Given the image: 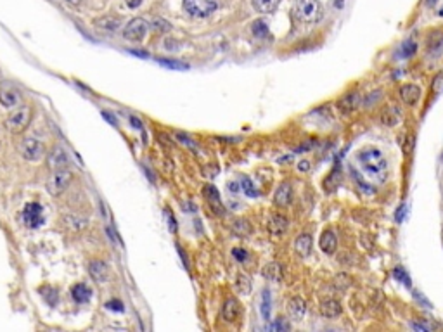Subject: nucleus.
Wrapping results in <instances>:
<instances>
[{"mask_svg": "<svg viewBox=\"0 0 443 332\" xmlns=\"http://www.w3.org/2000/svg\"><path fill=\"white\" fill-rule=\"evenodd\" d=\"M71 296L76 303L83 305V303H87L88 299L92 298V291L85 286V284H76V286H73V289H71Z\"/></svg>", "mask_w": 443, "mask_h": 332, "instance_id": "obj_24", "label": "nucleus"}, {"mask_svg": "<svg viewBox=\"0 0 443 332\" xmlns=\"http://www.w3.org/2000/svg\"><path fill=\"white\" fill-rule=\"evenodd\" d=\"M241 315V305L236 298H228L225 299L222 306V319L225 322H234L237 320V317Z\"/></svg>", "mask_w": 443, "mask_h": 332, "instance_id": "obj_13", "label": "nucleus"}, {"mask_svg": "<svg viewBox=\"0 0 443 332\" xmlns=\"http://www.w3.org/2000/svg\"><path fill=\"white\" fill-rule=\"evenodd\" d=\"M381 121L386 125V126H393L398 123V113H396L395 109H388V107H384L383 113H381Z\"/></svg>", "mask_w": 443, "mask_h": 332, "instance_id": "obj_29", "label": "nucleus"}, {"mask_svg": "<svg viewBox=\"0 0 443 332\" xmlns=\"http://www.w3.org/2000/svg\"><path fill=\"white\" fill-rule=\"evenodd\" d=\"M312 236L310 233H301V236L296 237L295 241V251L298 256H301V258H306V256L312 252Z\"/></svg>", "mask_w": 443, "mask_h": 332, "instance_id": "obj_17", "label": "nucleus"}, {"mask_svg": "<svg viewBox=\"0 0 443 332\" xmlns=\"http://www.w3.org/2000/svg\"><path fill=\"white\" fill-rule=\"evenodd\" d=\"M166 217H168V220H170V228H171V230H175V228H177V223H175V218H174V217H171V214H170V213H168V211H166Z\"/></svg>", "mask_w": 443, "mask_h": 332, "instance_id": "obj_45", "label": "nucleus"}, {"mask_svg": "<svg viewBox=\"0 0 443 332\" xmlns=\"http://www.w3.org/2000/svg\"><path fill=\"white\" fill-rule=\"evenodd\" d=\"M334 284L338 286L339 289H346L350 284H352V280H350V275H344V274H339L338 277H336Z\"/></svg>", "mask_w": 443, "mask_h": 332, "instance_id": "obj_34", "label": "nucleus"}, {"mask_svg": "<svg viewBox=\"0 0 443 332\" xmlns=\"http://www.w3.org/2000/svg\"><path fill=\"white\" fill-rule=\"evenodd\" d=\"M88 272H90V277L95 280V282H106L108 280V266H106L104 261H92L90 266H88Z\"/></svg>", "mask_w": 443, "mask_h": 332, "instance_id": "obj_18", "label": "nucleus"}, {"mask_svg": "<svg viewBox=\"0 0 443 332\" xmlns=\"http://www.w3.org/2000/svg\"><path fill=\"white\" fill-rule=\"evenodd\" d=\"M298 170H300V171H309L310 170V161H300Z\"/></svg>", "mask_w": 443, "mask_h": 332, "instance_id": "obj_44", "label": "nucleus"}, {"mask_svg": "<svg viewBox=\"0 0 443 332\" xmlns=\"http://www.w3.org/2000/svg\"><path fill=\"white\" fill-rule=\"evenodd\" d=\"M95 26L106 31H116L121 26V19L116 16H104V17L95 19Z\"/></svg>", "mask_w": 443, "mask_h": 332, "instance_id": "obj_22", "label": "nucleus"}, {"mask_svg": "<svg viewBox=\"0 0 443 332\" xmlns=\"http://www.w3.org/2000/svg\"><path fill=\"white\" fill-rule=\"evenodd\" d=\"M232 232H234L237 237H248V236H251L249 222H248V220H244V218L236 220L234 225H232Z\"/></svg>", "mask_w": 443, "mask_h": 332, "instance_id": "obj_26", "label": "nucleus"}, {"mask_svg": "<svg viewBox=\"0 0 443 332\" xmlns=\"http://www.w3.org/2000/svg\"><path fill=\"white\" fill-rule=\"evenodd\" d=\"M128 52H130V54H135L137 57H147V55H149L147 52H139V50H128Z\"/></svg>", "mask_w": 443, "mask_h": 332, "instance_id": "obj_46", "label": "nucleus"}, {"mask_svg": "<svg viewBox=\"0 0 443 332\" xmlns=\"http://www.w3.org/2000/svg\"><path fill=\"white\" fill-rule=\"evenodd\" d=\"M320 313L325 317V319H336L343 313V306L338 299L334 298H325L322 303H320Z\"/></svg>", "mask_w": 443, "mask_h": 332, "instance_id": "obj_12", "label": "nucleus"}, {"mask_svg": "<svg viewBox=\"0 0 443 332\" xmlns=\"http://www.w3.org/2000/svg\"><path fill=\"white\" fill-rule=\"evenodd\" d=\"M357 160L362 165L363 171H367L371 177H377V179H381V182H383L386 170H388V161H386L384 154L379 149L374 147L363 149V151L358 152Z\"/></svg>", "mask_w": 443, "mask_h": 332, "instance_id": "obj_1", "label": "nucleus"}, {"mask_svg": "<svg viewBox=\"0 0 443 332\" xmlns=\"http://www.w3.org/2000/svg\"><path fill=\"white\" fill-rule=\"evenodd\" d=\"M66 2H69V4H74V6H76V4H80L82 0H66Z\"/></svg>", "mask_w": 443, "mask_h": 332, "instance_id": "obj_49", "label": "nucleus"}, {"mask_svg": "<svg viewBox=\"0 0 443 332\" xmlns=\"http://www.w3.org/2000/svg\"><path fill=\"white\" fill-rule=\"evenodd\" d=\"M141 2H142V0H128V6H130V7H137Z\"/></svg>", "mask_w": 443, "mask_h": 332, "instance_id": "obj_48", "label": "nucleus"}, {"mask_svg": "<svg viewBox=\"0 0 443 332\" xmlns=\"http://www.w3.org/2000/svg\"><path fill=\"white\" fill-rule=\"evenodd\" d=\"M421 97V88L417 85H412V83H407L400 88V99H402L407 106H414Z\"/></svg>", "mask_w": 443, "mask_h": 332, "instance_id": "obj_16", "label": "nucleus"}, {"mask_svg": "<svg viewBox=\"0 0 443 332\" xmlns=\"http://www.w3.org/2000/svg\"><path fill=\"white\" fill-rule=\"evenodd\" d=\"M151 26L155 28L156 31H160V33H165V31H170L171 30V25L168 21H165L163 17H156V19H152Z\"/></svg>", "mask_w": 443, "mask_h": 332, "instance_id": "obj_32", "label": "nucleus"}, {"mask_svg": "<svg viewBox=\"0 0 443 332\" xmlns=\"http://www.w3.org/2000/svg\"><path fill=\"white\" fill-rule=\"evenodd\" d=\"M23 223L28 228H38L44 223V208L40 203H28L21 213Z\"/></svg>", "mask_w": 443, "mask_h": 332, "instance_id": "obj_6", "label": "nucleus"}, {"mask_svg": "<svg viewBox=\"0 0 443 332\" xmlns=\"http://www.w3.org/2000/svg\"><path fill=\"white\" fill-rule=\"evenodd\" d=\"M253 33H255L256 36H267V35H268L267 23H263L262 19L255 21V23H253Z\"/></svg>", "mask_w": 443, "mask_h": 332, "instance_id": "obj_33", "label": "nucleus"}, {"mask_svg": "<svg viewBox=\"0 0 443 332\" xmlns=\"http://www.w3.org/2000/svg\"><path fill=\"white\" fill-rule=\"evenodd\" d=\"M232 255H234L239 261H244L246 258H248V252H246L244 249H241V247H236V249L232 251Z\"/></svg>", "mask_w": 443, "mask_h": 332, "instance_id": "obj_41", "label": "nucleus"}, {"mask_svg": "<svg viewBox=\"0 0 443 332\" xmlns=\"http://www.w3.org/2000/svg\"><path fill=\"white\" fill-rule=\"evenodd\" d=\"M204 198H206V201L209 203V206L213 208V211L222 213V201H220V194H218V190L215 189L213 185H206L204 187Z\"/></svg>", "mask_w": 443, "mask_h": 332, "instance_id": "obj_21", "label": "nucleus"}, {"mask_svg": "<svg viewBox=\"0 0 443 332\" xmlns=\"http://www.w3.org/2000/svg\"><path fill=\"white\" fill-rule=\"evenodd\" d=\"M149 30V25L146 19L142 17H133L132 21L127 23V26L123 28V36L130 42H139L146 36Z\"/></svg>", "mask_w": 443, "mask_h": 332, "instance_id": "obj_8", "label": "nucleus"}, {"mask_svg": "<svg viewBox=\"0 0 443 332\" xmlns=\"http://www.w3.org/2000/svg\"><path fill=\"white\" fill-rule=\"evenodd\" d=\"M293 14H295L298 21L306 23V25H314V23L322 19L324 7L319 0H295Z\"/></svg>", "mask_w": 443, "mask_h": 332, "instance_id": "obj_2", "label": "nucleus"}, {"mask_svg": "<svg viewBox=\"0 0 443 332\" xmlns=\"http://www.w3.org/2000/svg\"><path fill=\"white\" fill-rule=\"evenodd\" d=\"M130 123H132V126H133V128H137V130H142V123H141V120H139V118H135V116H130Z\"/></svg>", "mask_w": 443, "mask_h": 332, "instance_id": "obj_43", "label": "nucleus"}, {"mask_svg": "<svg viewBox=\"0 0 443 332\" xmlns=\"http://www.w3.org/2000/svg\"><path fill=\"white\" fill-rule=\"evenodd\" d=\"M263 277L268 279V280H274V282H279V280L282 279V266L276 263V261H272V263L265 265L263 270H262Z\"/></svg>", "mask_w": 443, "mask_h": 332, "instance_id": "obj_23", "label": "nucleus"}, {"mask_svg": "<svg viewBox=\"0 0 443 332\" xmlns=\"http://www.w3.org/2000/svg\"><path fill=\"white\" fill-rule=\"evenodd\" d=\"M291 201H293V187L289 182H282V184L277 187L276 194H274V203H276L279 208H286L291 204Z\"/></svg>", "mask_w": 443, "mask_h": 332, "instance_id": "obj_11", "label": "nucleus"}, {"mask_svg": "<svg viewBox=\"0 0 443 332\" xmlns=\"http://www.w3.org/2000/svg\"><path fill=\"white\" fill-rule=\"evenodd\" d=\"M410 327H412L414 330H422V332L431 330V325H430V324H424V322H412V324H410Z\"/></svg>", "mask_w": 443, "mask_h": 332, "instance_id": "obj_39", "label": "nucleus"}, {"mask_svg": "<svg viewBox=\"0 0 443 332\" xmlns=\"http://www.w3.org/2000/svg\"><path fill=\"white\" fill-rule=\"evenodd\" d=\"M281 0H253V7L260 14H272L279 7Z\"/></svg>", "mask_w": 443, "mask_h": 332, "instance_id": "obj_25", "label": "nucleus"}, {"mask_svg": "<svg viewBox=\"0 0 443 332\" xmlns=\"http://www.w3.org/2000/svg\"><path fill=\"white\" fill-rule=\"evenodd\" d=\"M71 182H73V173L68 168H63V170L52 171V175L49 177L45 187H47V192L52 198H59L61 194L66 192V189L71 185Z\"/></svg>", "mask_w": 443, "mask_h": 332, "instance_id": "obj_4", "label": "nucleus"}, {"mask_svg": "<svg viewBox=\"0 0 443 332\" xmlns=\"http://www.w3.org/2000/svg\"><path fill=\"white\" fill-rule=\"evenodd\" d=\"M102 116H104L106 120H109L111 121V125H116V121H114V118L111 114H108V113H102Z\"/></svg>", "mask_w": 443, "mask_h": 332, "instance_id": "obj_47", "label": "nucleus"}, {"mask_svg": "<svg viewBox=\"0 0 443 332\" xmlns=\"http://www.w3.org/2000/svg\"><path fill=\"white\" fill-rule=\"evenodd\" d=\"M320 249H322L325 255H333V252L338 249V237L333 230H324L322 236H320Z\"/></svg>", "mask_w": 443, "mask_h": 332, "instance_id": "obj_19", "label": "nucleus"}, {"mask_svg": "<svg viewBox=\"0 0 443 332\" xmlns=\"http://www.w3.org/2000/svg\"><path fill=\"white\" fill-rule=\"evenodd\" d=\"M31 107L30 106H20L16 107L14 111H11V114L7 116L6 120V126L11 130L12 133H21L30 126L31 123Z\"/></svg>", "mask_w": 443, "mask_h": 332, "instance_id": "obj_3", "label": "nucleus"}, {"mask_svg": "<svg viewBox=\"0 0 443 332\" xmlns=\"http://www.w3.org/2000/svg\"><path fill=\"white\" fill-rule=\"evenodd\" d=\"M287 311L293 320H296V322L303 320V317H305V313H306V301L300 296L291 298L287 305Z\"/></svg>", "mask_w": 443, "mask_h": 332, "instance_id": "obj_14", "label": "nucleus"}, {"mask_svg": "<svg viewBox=\"0 0 443 332\" xmlns=\"http://www.w3.org/2000/svg\"><path fill=\"white\" fill-rule=\"evenodd\" d=\"M417 52V44L414 40H405L402 47H400V54H402L403 59H410L412 55H416Z\"/></svg>", "mask_w": 443, "mask_h": 332, "instance_id": "obj_28", "label": "nucleus"}, {"mask_svg": "<svg viewBox=\"0 0 443 332\" xmlns=\"http://www.w3.org/2000/svg\"><path fill=\"white\" fill-rule=\"evenodd\" d=\"M287 230V218L284 214H272L268 222V232L274 237H281Z\"/></svg>", "mask_w": 443, "mask_h": 332, "instance_id": "obj_15", "label": "nucleus"}, {"mask_svg": "<svg viewBox=\"0 0 443 332\" xmlns=\"http://www.w3.org/2000/svg\"><path fill=\"white\" fill-rule=\"evenodd\" d=\"M270 311H272V298H270L268 289H263L262 292V315L265 320H270Z\"/></svg>", "mask_w": 443, "mask_h": 332, "instance_id": "obj_27", "label": "nucleus"}, {"mask_svg": "<svg viewBox=\"0 0 443 332\" xmlns=\"http://www.w3.org/2000/svg\"><path fill=\"white\" fill-rule=\"evenodd\" d=\"M241 189H242V192L246 196H249V198H256V196H258V190L255 189L253 182H251L248 177H242L241 179Z\"/></svg>", "mask_w": 443, "mask_h": 332, "instance_id": "obj_31", "label": "nucleus"}, {"mask_svg": "<svg viewBox=\"0 0 443 332\" xmlns=\"http://www.w3.org/2000/svg\"><path fill=\"white\" fill-rule=\"evenodd\" d=\"M160 64H163V66H168V68H179V69H185L187 66L182 63H177V61H165V59H160L158 61Z\"/></svg>", "mask_w": 443, "mask_h": 332, "instance_id": "obj_38", "label": "nucleus"}, {"mask_svg": "<svg viewBox=\"0 0 443 332\" xmlns=\"http://www.w3.org/2000/svg\"><path fill=\"white\" fill-rule=\"evenodd\" d=\"M106 308L108 310H113V311H123L125 308L123 305H121V301H118V299H111V301L106 303Z\"/></svg>", "mask_w": 443, "mask_h": 332, "instance_id": "obj_37", "label": "nucleus"}, {"mask_svg": "<svg viewBox=\"0 0 443 332\" xmlns=\"http://www.w3.org/2000/svg\"><path fill=\"white\" fill-rule=\"evenodd\" d=\"M218 7V0H184V9L192 17H208Z\"/></svg>", "mask_w": 443, "mask_h": 332, "instance_id": "obj_5", "label": "nucleus"}, {"mask_svg": "<svg viewBox=\"0 0 443 332\" xmlns=\"http://www.w3.org/2000/svg\"><path fill=\"white\" fill-rule=\"evenodd\" d=\"M433 90H435L436 93H440L443 90V73H440L435 78V82H433Z\"/></svg>", "mask_w": 443, "mask_h": 332, "instance_id": "obj_40", "label": "nucleus"}, {"mask_svg": "<svg viewBox=\"0 0 443 332\" xmlns=\"http://www.w3.org/2000/svg\"><path fill=\"white\" fill-rule=\"evenodd\" d=\"M236 289L241 294H249L251 292V280L246 275H239L236 280Z\"/></svg>", "mask_w": 443, "mask_h": 332, "instance_id": "obj_30", "label": "nucleus"}, {"mask_svg": "<svg viewBox=\"0 0 443 332\" xmlns=\"http://www.w3.org/2000/svg\"><path fill=\"white\" fill-rule=\"evenodd\" d=\"M270 329H272V330H287L289 325L284 324V322H276L274 325H270Z\"/></svg>", "mask_w": 443, "mask_h": 332, "instance_id": "obj_42", "label": "nucleus"}, {"mask_svg": "<svg viewBox=\"0 0 443 332\" xmlns=\"http://www.w3.org/2000/svg\"><path fill=\"white\" fill-rule=\"evenodd\" d=\"M47 165L52 171L55 170H63V168L68 166V152L63 146H54L50 149L49 158H47Z\"/></svg>", "mask_w": 443, "mask_h": 332, "instance_id": "obj_10", "label": "nucleus"}, {"mask_svg": "<svg viewBox=\"0 0 443 332\" xmlns=\"http://www.w3.org/2000/svg\"><path fill=\"white\" fill-rule=\"evenodd\" d=\"M357 104H358L357 93H346V95H343L341 99L338 101V109L341 111L343 114H350L352 111H355Z\"/></svg>", "mask_w": 443, "mask_h": 332, "instance_id": "obj_20", "label": "nucleus"}, {"mask_svg": "<svg viewBox=\"0 0 443 332\" xmlns=\"http://www.w3.org/2000/svg\"><path fill=\"white\" fill-rule=\"evenodd\" d=\"M21 102V92L12 83H2L0 85V104L4 107H17Z\"/></svg>", "mask_w": 443, "mask_h": 332, "instance_id": "obj_9", "label": "nucleus"}, {"mask_svg": "<svg viewBox=\"0 0 443 332\" xmlns=\"http://www.w3.org/2000/svg\"><path fill=\"white\" fill-rule=\"evenodd\" d=\"M45 154V146L40 142L38 139L26 137L21 144V156L26 161H38L44 158Z\"/></svg>", "mask_w": 443, "mask_h": 332, "instance_id": "obj_7", "label": "nucleus"}, {"mask_svg": "<svg viewBox=\"0 0 443 332\" xmlns=\"http://www.w3.org/2000/svg\"><path fill=\"white\" fill-rule=\"evenodd\" d=\"M381 95H383V92L381 90H374V92H371L369 95L365 97V99H363V102H365V106H372V102H376L381 99Z\"/></svg>", "mask_w": 443, "mask_h": 332, "instance_id": "obj_35", "label": "nucleus"}, {"mask_svg": "<svg viewBox=\"0 0 443 332\" xmlns=\"http://www.w3.org/2000/svg\"><path fill=\"white\" fill-rule=\"evenodd\" d=\"M395 275H396V279L400 280V282H403L405 286H410V279L407 277V274H405V270H402L398 266V268H395V272H393Z\"/></svg>", "mask_w": 443, "mask_h": 332, "instance_id": "obj_36", "label": "nucleus"}]
</instances>
